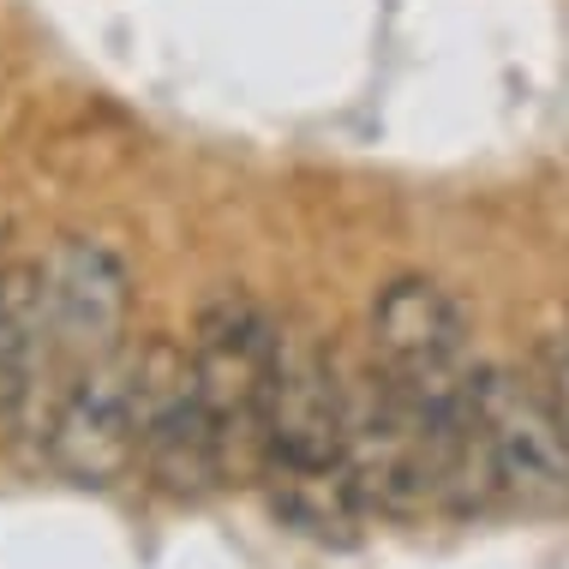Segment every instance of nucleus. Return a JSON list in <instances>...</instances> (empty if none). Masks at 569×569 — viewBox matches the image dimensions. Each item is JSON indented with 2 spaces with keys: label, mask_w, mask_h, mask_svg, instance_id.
<instances>
[{
  "label": "nucleus",
  "mask_w": 569,
  "mask_h": 569,
  "mask_svg": "<svg viewBox=\"0 0 569 569\" xmlns=\"http://www.w3.org/2000/svg\"><path fill=\"white\" fill-rule=\"evenodd\" d=\"M270 510L282 528L318 546L360 540L366 498L348 468V396L336 353L306 330H282V360H276L270 426H264V473Z\"/></svg>",
  "instance_id": "1"
},
{
  "label": "nucleus",
  "mask_w": 569,
  "mask_h": 569,
  "mask_svg": "<svg viewBox=\"0 0 569 569\" xmlns=\"http://www.w3.org/2000/svg\"><path fill=\"white\" fill-rule=\"evenodd\" d=\"M192 366L204 390L210 426L228 480H258L264 473V426H270V390L276 360H282V325L240 288L204 300L192 325Z\"/></svg>",
  "instance_id": "2"
},
{
  "label": "nucleus",
  "mask_w": 569,
  "mask_h": 569,
  "mask_svg": "<svg viewBox=\"0 0 569 569\" xmlns=\"http://www.w3.org/2000/svg\"><path fill=\"white\" fill-rule=\"evenodd\" d=\"M473 420L498 480V503L521 516H569V432L540 390L510 366H473Z\"/></svg>",
  "instance_id": "3"
},
{
  "label": "nucleus",
  "mask_w": 569,
  "mask_h": 569,
  "mask_svg": "<svg viewBox=\"0 0 569 569\" xmlns=\"http://www.w3.org/2000/svg\"><path fill=\"white\" fill-rule=\"evenodd\" d=\"M132 413H138V468L168 498H204L228 480L217 426H210L204 390H198L192 348H180L174 336H150L132 353Z\"/></svg>",
  "instance_id": "4"
},
{
  "label": "nucleus",
  "mask_w": 569,
  "mask_h": 569,
  "mask_svg": "<svg viewBox=\"0 0 569 569\" xmlns=\"http://www.w3.org/2000/svg\"><path fill=\"white\" fill-rule=\"evenodd\" d=\"M372 360L420 396L426 408L468 402L473 353H468V312L432 276H396L372 300Z\"/></svg>",
  "instance_id": "5"
},
{
  "label": "nucleus",
  "mask_w": 569,
  "mask_h": 569,
  "mask_svg": "<svg viewBox=\"0 0 569 569\" xmlns=\"http://www.w3.org/2000/svg\"><path fill=\"white\" fill-rule=\"evenodd\" d=\"M132 318V270L102 240H60L42 258V342L49 372L79 378L84 366L127 348Z\"/></svg>",
  "instance_id": "6"
},
{
  "label": "nucleus",
  "mask_w": 569,
  "mask_h": 569,
  "mask_svg": "<svg viewBox=\"0 0 569 569\" xmlns=\"http://www.w3.org/2000/svg\"><path fill=\"white\" fill-rule=\"evenodd\" d=\"M49 461L72 486H114L138 468V413H132V348L67 378L49 413Z\"/></svg>",
  "instance_id": "7"
},
{
  "label": "nucleus",
  "mask_w": 569,
  "mask_h": 569,
  "mask_svg": "<svg viewBox=\"0 0 569 569\" xmlns=\"http://www.w3.org/2000/svg\"><path fill=\"white\" fill-rule=\"evenodd\" d=\"M49 378V342H42V264L0 270V450L19 438L30 396Z\"/></svg>",
  "instance_id": "8"
},
{
  "label": "nucleus",
  "mask_w": 569,
  "mask_h": 569,
  "mask_svg": "<svg viewBox=\"0 0 569 569\" xmlns=\"http://www.w3.org/2000/svg\"><path fill=\"white\" fill-rule=\"evenodd\" d=\"M533 378H540V390L551 396V408H558V420L569 432V336H546L540 360H533Z\"/></svg>",
  "instance_id": "9"
},
{
  "label": "nucleus",
  "mask_w": 569,
  "mask_h": 569,
  "mask_svg": "<svg viewBox=\"0 0 569 569\" xmlns=\"http://www.w3.org/2000/svg\"><path fill=\"white\" fill-rule=\"evenodd\" d=\"M0 246H7V210H0ZM0 270H7V264H0Z\"/></svg>",
  "instance_id": "10"
}]
</instances>
